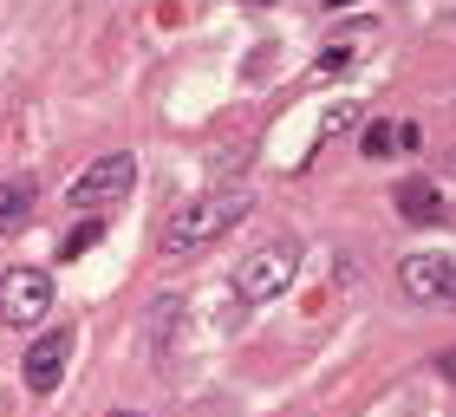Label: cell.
<instances>
[{
  "mask_svg": "<svg viewBox=\"0 0 456 417\" xmlns=\"http://www.w3.org/2000/svg\"><path fill=\"white\" fill-rule=\"evenodd\" d=\"M131 190H137V157H131V151H105V157H92L86 170L72 176L66 202L78 208V216H92V208H111V202H124Z\"/></svg>",
  "mask_w": 456,
  "mask_h": 417,
  "instance_id": "2",
  "label": "cell"
},
{
  "mask_svg": "<svg viewBox=\"0 0 456 417\" xmlns=\"http://www.w3.org/2000/svg\"><path fill=\"white\" fill-rule=\"evenodd\" d=\"M66 365H72V332L66 326H53V332H39V339L27 346V359H20V372H27V391H59V379H66Z\"/></svg>",
  "mask_w": 456,
  "mask_h": 417,
  "instance_id": "6",
  "label": "cell"
},
{
  "mask_svg": "<svg viewBox=\"0 0 456 417\" xmlns=\"http://www.w3.org/2000/svg\"><path fill=\"white\" fill-rule=\"evenodd\" d=\"M444 170H450V176H456V151H450V157H444Z\"/></svg>",
  "mask_w": 456,
  "mask_h": 417,
  "instance_id": "14",
  "label": "cell"
},
{
  "mask_svg": "<svg viewBox=\"0 0 456 417\" xmlns=\"http://www.w3.org/2000/svg\"><path fill=\"white\" fill-rule=\"evenodd\" d=\"M398 143H418V131H411V124H404V131H398V124H371V131H365V157H391Z\"/></svg>",
  "mask_w": 456,
  "mask_h": 417,
  "instance_id": "9",
  "label": "cell"
},
{
  "mask_svg": "<svg viewBox=\"0 0 456 417\" xmlns=\"http://www.w3.org/2000/svg\"><path fill=\"white\" fill-rule=\"evenodd\" d=\"M352 66V46H326L320 53V72H346Z\"/></svg>",
  "mask_w": 456,
  "mask_h": 417,
  "instance_id": "11",
  "label": "cell"
},
{
  "mask_svg": "<svg viewBox=\"0 0 456 417\" xmlns=\"http://www.w3.org/2000/svg\"><path fill=\"white\" fill-rule=\"evenodd\" d=\"M92 241H98V222H86V228H72V235H66V241H59V255H66V261H72V255H86V248H92Z\"/></svg>",
  "mask_w": 456,
  "mask_h": 417,
  "instance_id": "10",
  "label": "cell"
},
{
  "mask_svg": "<svg viewBox=\"0 0 456 417\" xmlns=\"http://www.w3.org/2000/svg\"><path fill=\"white\" fill-rule=\"evenodd\" d=\"M241 7H274V0H241Z\"/></svg>",
  "mask_w": 456,
  "mask_h": 417,
  "instance_id": "15",
  "label": "cell"
},
{
  "mask_svg": "<svg viewBox=\"0 0 456 417\" xmlns=\"http://www.w3.org/2000/svg\"><path fill=\"white\" fill-rule=\"evenodd\" d=\"M111 417H143V411H111Z\"/></svg>",
  "mask_w": 456,
  "mask_h": 417,
  "instance_id": "16",
  "label": "cell"
},
{
  "mask_svg": "<svg viewBox=\"0 0 456 417\" xmlns=\"http://www.w3.org/2000/svg\"><path fill=\"white\" fill-rule=\"evenodd\" d=\"M248 208H255V196L241 190H209V196H196L190 208H183V216H170V228H163V248H170V255H196V248H209L222 228H235Z\"/></svg>",
  "mask_w": 456,
  "mask_h": 417,
  "instance_id": "1",
  "label": "cell"
},
{
  "mask_svg": "<svg viewBox=\"0 0 456 417\" xmlns=\"http://www.w3.org/2000/svg\"><path fill=\"white\" fill-rule=\"evenodd\" d=\"M352 118H359V104H333V118H326V131H346Z\"/></svg>",
  "mask_w": 456,
  "mask_h": 417,
  "instance_id": "12",
  "label": "cell"
},
{
  "mask_svg": "<svg viewBox=\"0 0 456 417\" xmlns=\"http://www.w3.org/2000/svg\"><path fill=\"white\" fill-rule=\"evenodd\" d=\"M326 7H352V0H326Z\"/></svg>",
  "mask_w": 456,
  "mask_h": 417,
  "instance_id": "17",
  "label": "cell"
},
{
  "mask_svg": "<svg viewBox=\"0 0 456 417\" xmlns=\"http://www.w3.org/2000/svg\"><path fill=\"white\" fill-rule=\"evenodd\" d=\"M53 313V274L46 267H7L0 274V320L7 326H39Z\"/></svg>",
  "mask_w": 456,
  "mask_h": 417,
  "instance_id": "4",
  "label": "cell"
},
{
  "mask_svg": "<svg viewBox=\"0 0 456 417\" xmlns=\"http://www.w3.org/2000/svg\"><path fill=\"white\" fill-rule=\"evenodd\" d=\"M294 267H300V248L294 241H261L255 255H241V267H235V300H274L287 281H294Z\"/></svg>",
  "mask_w": 456,
  "mask_h": 417,
  "instance_id": "3",
  "label": "cell"
},
{
  "mask_svg": "<svg viewBox=\"0 0 456 417\" xmlns=\"http://www.w3.org/2000/svg\"><path fill=\"white\" fill-rule=\"evenodd\" d=\"M33 202H39L33 176H7V183H0V235H20V228L33 222Z\"/></svg>",
  "mask_w": 456,
  "mask_h": 417,
  "instance_id": "8",
  "label": "cell"
},
{
  "mask_svg": "<svg viewBox=\"0 0 456 417\" xmlns=\"http://www.w3.org/2000/svg\"><path fill=\"white\" fill-rule=\"evenodd\" d=\"M398 287L418 307H456V255H404Z\"/></svg>",
  "mask_w": 456,
  "mask_h": 417,
  "instance_id": "5",
  "label": "cell"
},
{
  "mask_svg": "<svg viewBox=\"0 0 456 417\" xmlns=\"http://www.w3.org/2000/svg\"><path fill=\"white\" fill-rule=\"evenodd\" d=\"M437 379H444V385H456V352H444V359H437Z\"/></svg>",
  "mask_w": 456,
  "mask_h": 417,
  "instance_id": "13",
  "label": "cell"
},
{
  "mask_svg": "<svg viewBox=\"0 0 456 417\" xmlns=\"http://www.w3.org/2000/svg\"><path fill=\"white\" fill-rule=\"evenodd\" d=\"M391 202H398V216L411 228H437L444 222V196H437V183H430V176H398Z\"/></svg>",
  "mask_w": 456,
  "mask_h": 417,
  "instance_id": "7",
  "label": "cell"
}]
</instances>
